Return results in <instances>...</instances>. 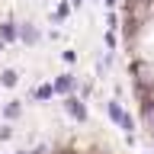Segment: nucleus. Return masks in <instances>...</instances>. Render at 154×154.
I'll return each mask as SVG.
<instances>
[{"label":"nucleus","mask_w":154,"mask_h":154,"mask_svg":"<svg viewBox=\"0 0 154 154\" xmlns=\"http://www.w3.org/2000/svg\"><path fill=\"white\" fill-rule=\"evenodd\" d=\"M106 116H109V122H116L125 135L135 132V119H132V112H125L119 100H106Z\"/></svg>","instance_id":"obj_1"},{"label":"nucleus","mask_w":154,"mask_h":154,"mask_svg":"<svg viewBox=\"0 0 154 154\" xmlns=\"http://www.w3.org/2000/svg\"><path fill=\"white\" fill-rule=\"evenodd\" d=\"M61 109H64V112L71 116L74 122H87V116H90V112H87V100H84V96H74V93H71V96H64Z\"/></svg>","instance_id":"obj_2"},{"label":"nucleus","mask_w":154,"mask_h":154,"mask_svg":"<svg viewBox=\"0 0 154 154\" xmlns=\"http://www.w3.org/2000/svg\"><path fill=\"white\" fill-rule=\"evenodd\" d=\"M51 84H55V93H58V96H71V93L77 90V77L71 74V71H64V74H58Z\"/></svg>","instance_id":"obj_3"},{"label":"nucleus","mask_w":154,"mask_h":154,"mask_svg":"<svg viewBox=\"0 0 154 154\" xmlns=\"http://www.w3.org/2000/svg\"><path fill=\"white\" fill-rule=\"evenodd\" d=\"M0 38H3L7 45H16V42H19V23L13 16H7L3 23H0Z\"/></svg>","instance_id":"obj_4"},{"label":"nucleus","mask_w":154,"mask_h":154,"mask_svg":"<svg viewBox=\"0 0 154 154\" xmlns=\"http://www.w3.org/2000/svg\"><path fill=\"white\" fill-rule=\"evenodd\" d=\"M19 42L23 45H38L42 42V29L32 23H19Z\"/></svg>","instance_id":"obj_5"},{"label":"nucleus","mask_w":154,"mask_h":154,"mask_svg":"<svg viewBox=\"0 0 154 154\" xmlns=\"http://www.w3.org/2000/svg\"><path fill=\"white\" fill-rule=\"evenodd\" d=\"M55 84H38L35 90H32V100H38V103H48V100H55Z\"/></svg>","instance_id":"obj_6"},{"label":"nucleus","mask_w":154,"mask_h":154,"mask_svg":"<svg viewBox=\"0 0 154 154\" xmlns=\"http://www.w3.org/2000/svg\"><path fill=\"white\" fill-rule=\"evenodd\" d=\"M19 116H23V103H19V100H10V103H3V119H7V122H16Z\"/></svg>","instance_id":"obj_7"},{"label":"nucleus","mask_w":154,"mask_h":154,"mask_svg":"<svg viewBox=\"0 0 154 154\" xmlns=\"http://www.w3.org/2000/svg\"><path fill=\"white\" fill-rule=\"evenodd\" d=\"M16 84H19V74L13 71V67H3V74H0V87H7V90H10V87H16Z\"/></svg>","instance_id":"obj_8"},{"label":"nucleus","mask_w":154,"mask_h":154,"mask_svg":"<svg viewBox=\"0 0 154 154\" xmlns=\"http://www.w3.org/2000/svg\"><path fill=\"white\" fill-rule=\"evenodd\" d=\"M67 16H71V0H67V3L61 0V3L55 7V13H51V19H55V23H64Z\"/></svg>","instance_id":"obj_9"},{"label":"nucleus","mask_w":154,"mask_h":154,"mask_svg":"<svg viewBox=\"0 0 154 154\" xmlns=\"http://www.w3.org/2000/svg\"><path fill=\"white\" fill-rule=\"evenodd\" d=\"M103 45L109 48V51H116V48H119V38H116V29H106V32H103Z\"/></svg>","instance_id":"obj_10"},{"label":"nucleus","mask_w":154,"mask_h":154,"mask_svg":"<svg viewBox=\"0 0 154 154\" xmlns=\"http://www.w3.org/2000/svg\"><path fill=\"white\" fill-rule=\"evenodd\" d=\"M106 29H119V16H116V10H106Z\"/></svg>","instance_id":"obj_11"},{"label":"nucleus","mask_w":154,"mask_h":154,"mask_svg":"<svg viewBox=\"0 0 154 154\" xmlns=\"http://www.w3.org/2000/svg\"><path fill=\"white\" fill-rule=\"evenodd\" d=\"M61 61H64V64H77V51L74 48H64V51H61Z\"/></svg>","instance_id":"obj_12"},{"label":"nucleus","mask_w":154,"mask_h":154,"mask_svg":"<svg viewBox=\"0 0 154 154\" xmlns=\"http://www.w3.org/2000/svg\"><path fill=\"white\" fill-rule=\"evenodd\" d=\"M10 138H13V128L10 125H0V141H10Z\"/></svg>","instance_id":"obj_13"},{"label":"nucleus","mask_w":154,"mask_h":154,"mask_svg":"<svg viewBox=\"0 0 154 154\" xmlns=\"http://www.w3.org/2000/svg\"><path fill=\"white\" fill-rule=\"evenodd\" d=\"M116 3H119V0H103V7H106V10H116Z\"/></svg>","instance_id":"obj_14"},{"label":"nucleus","mask_w":154,"mask_h":154,"mask_svg":"<svg viewBox=\"0 0 154 154\" xmlns=\"http://www.w3.org/2000/svg\"><path fill=\"white\" fill-rule=\"evenodd\" d=\"M71 7H74V10H80V7H84V0H71Z\"/></svg>","instance_id":"obj_15"},{"label":"nucleus","mask_w":154,"mask_h":154,"mask_svg":"<svg viewBox=\"0 0 154 154\" xmlns=\"http://www.w3.org/2000/svg\"><path fill=\"white\" fill-rule=\"evenodd\" d=\"M42 151H45V148H42ZM42 151H16V154H42Z\"/></svg>","instance_id":"obj_16"},{"label":"nucleus","mask_w":154,"mask_h":154,"mask_svg":"<svg viewBox=\"0 0 154 154\" xmlns=\"http://www.w3.org/2000/svg\"><path fill=\"white\" fill-rule=\"evenodd\" d=\"M3 48H7V42H3V38H0V51H3Z\"/></svg>","instance_id":"obj_17"}]
</instances>
